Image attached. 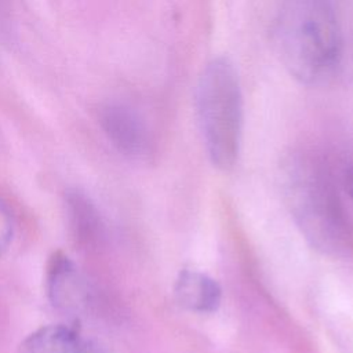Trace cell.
<instances>
[{"label":"cell","instance_id":"1","mask_svg":"<svg viewBox=\"0 0 353 353\" xmlns=\"http://www.w3.org/2000/svg\"><path fill=\"white\" fill-rule=\"evenodd\" d=\"M273 33L280 62L302 84H323L341 65L342 32L327 0H290Z\"/></svg>","mask_w":353,"mask_h":353},{"label":"cell","instance_id":"2","mask_svg":"<svg viewBox=\"0 0 353 353\" xmlns=\"http://www.w3.org/2000/svg\"><path fill=\"white\" fill-rule=\"evenodd\" d=\"M285 196L294 221L306 240L330 255L352 247V228L330 171L317 160H295L285 179Z\"/></svg>","mask_w":353,"mask_h":353},{"label":"cell","instance_id":"3","mask_svg":"<svg viewBox=\"0 0 353 353\" xmlns=\"http://www.w3.org/2000/svg\"><path fill=\"white\" fill-rule=\"evenodd\" d=\"M196 113L211 163L234 167L243 132V94L234 65L226 57L211 59L196 85Z\"/></svg>","mask_w":353,"mask_h":353},{"label":"cell","instance_id":"4","mask_svg":"<svg viewBox=\"0 0 353 353\" xmlns=\"http://www.w3.org/2000/svg\"><path fill=\"white\" fill-rule=\"evenodd\" d=\"M98 121L108 141L124 156L139 157L150 148V135L141 114L123 102L103 103Z\"/></svg>","mask_w":353,"mask_h":353},{"label":"cell","instance_id":"5","mask_svg":"<svg viewBox=\"0 0 353 353\" xmlns=\"http://www.w3.org/2000/svg\"><path fill=\"white\" fill-rule=\"evenodd\" d=\"M46 292L51 305L65 313L80 312L88 291L74 262L62 251H55L46 266Z\"/></svg>","mask_w":353,"mask_h":353},{"label":"cell","instance_id":"6","mask_svg":"<svg viewBox=\"0 0 353 353\" xmlns=\"http://www.w3.org/2000/svg\"><path fill=\"white\" fill-rule=\"evenodd\" d=\"M15 353H106L95 341L66 324L43 325L28 335Z\"/></svg>","mask_w":353,"mask_h":353},{"label":"cell","instance_id":"7","mask_svg":"<svg viewBox=\"0 0 353 353\" xmlns=\"http://www.w3.org/2000/svg\"><path fill=\"white\" fill-rule=\"evenodd\" d=\"M174 292L178 303L196 313H212L221 305L222 288L216 280L208 274L193 270L183 269L179 272Z\"/></svg>","mask_w":353,"mask_h":353},{"label":"cell","instance_id":"8","mask_svg":"<svg viewBox=\"0 0 353 353\" xmlns=\"http://www.w3.org/2000/svg\"><path fill=\"white\" fill-rule=\"evenodd\" d=\"M65 207L77 244L85 248L94 247L102 236V222L91 199L79 189H69L65 194Z\"/></svg>","mask_w":353,"mask_h":353},{"label":"cell","instance_id":"9","mask_svg":"<svg viewBox=\"0 0 353 353\" xmlns=\"http://www.w3.org/2000/svg\"><path fill=\"white\" fill-rule=\"evenodd\" d=\"M14 236V218L8 205L0 199V256L7 251Z\"/></svg>","mask_w":353,"mask_h":353},{"label":"cell","instance_id":"10","mask_svg":"<svg viewBox=\"0 0 353 353\" xmlns=\"http://www.w3.org/2000/svg\"><path fill=\"white\" fill-rule=\"evenodd\" d=\"M345 186L347 193L350 194V197L353 199V163L349 167V170L346 171V176H345Z\"/></svg>","mask_w":353,"mask_h":353},{"label":"cell","instance_id":"11","mask_svg":"<svg viewBox=\"0 0 353 353\" xmlns=\"http://www.w3.org/2000/svg\"><path fill=\"white\" fill-rule=\"evenodd\" d=\"M4 19H6V0H0V32L4 28Z\"/></svg>","mask_w":353,"mask_h":353}]
</instances>
